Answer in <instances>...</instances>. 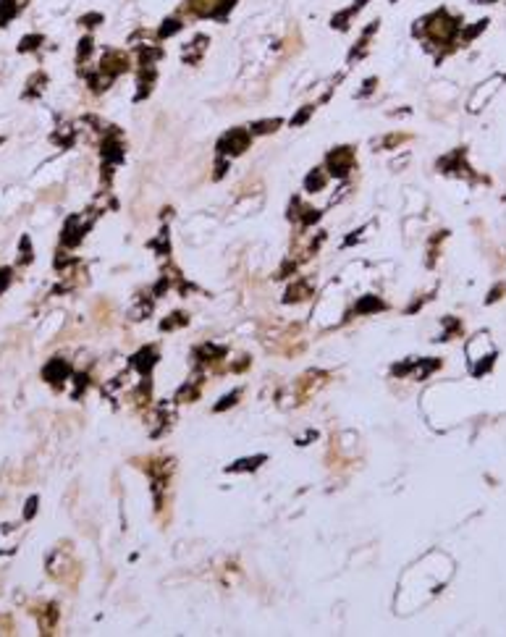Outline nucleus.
Wrapping results in <instances>:
<instances>
[{
  "label": "nucleus",
  "mask_w": 506,
  "mask_h": 637,
  "mask_svg": "<svg viewBox=\"0 0 506 637\" xmlns=\"http://www.w3.org/2000/svg\"><path fill=\"white\" fill-rule=\"evenodd\" d=\"M155 362H158L155 351H152V349H142V351L137 354V357H134V367H137L139 372H144V375H147V372H150V367L155 365Z\"/></svg>",
  "instance_id": "nucleus-1"
}]
</instances>
